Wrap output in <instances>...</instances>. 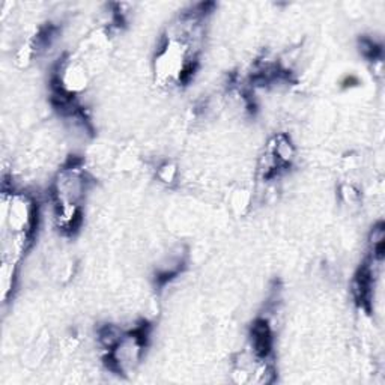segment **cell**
<instances>
[{"instance_id": "obj_2", "label": "cell", "mask_w": 385, "mask_h": 385, "mask_svg": "<svg viewBox=\"0 0 385 385\" xmlns=\"http://www.w3.org/2000/svg\"><path fill=\"white\" fill-rule=\"evenodd\" d=\"M271 330L268 322L264 319H259L255 322L252 328V346L253 351L259 358H265L271 351Z\"/></svg>"}, {"instance_id": "obj_4", "label": "cell", "mask_w": 385, "mask_h": 385, "mask_svg": "<svg viewBox=\"0 0 385 385\" xmlns=\"http://www.w3.org/2000/svg\"><path fill=\"white\" fill-rule=\"evenodd\" d=\"M276 374H274V367H272L269 363L262 362L257 369H256V382L259 384H271L274 381Z\"/></svg>"}, {"instance_id": "obj_1", "label": "cell", "mask_w": 385, "mask_h": 385, "mask_svg": "<svg viewBox=\"0 0 385 385\" xmlns=\"http://www.w3.org/2000/svg\"><path fill=\"white\" fill-rule=\"evenodd\" d=\"M88 178L80 163H71L59 172L53 184V197L56 205H80L84 196Z\"/></svg>"}, {"instance_id": "obj_3", "label": "cell", "mask_w": 385, "mask_h": 385, "mask_svg": "<svg viewBox=\"0 0 385 385\" xmlns=\"http://www.w3.org/2000/svg\"><path fill=\"white\" fill-rule=\"evenodd\" d=\"M56 223L62 232L72 233L80 228L82 213L80 205H57L56 208Z\"/></svg>"}, {"instance_id": "obj_5", "label": "cell", "mask_w": 385, "mask_h": 385, "mask_svg": "<svg viewBox=\"0 0 385 385\" xmlns=\"http://www.w3.org/2000/svg\"><path fill=\"white\" fill-rule=\"evenodd\" d=\"M158 178L161 182H164V184H172V182H175L177 179V175H178V170H177V166L175 164H170V163H166L161 166L158 169Z\"/></svg>"}]
</instances>
